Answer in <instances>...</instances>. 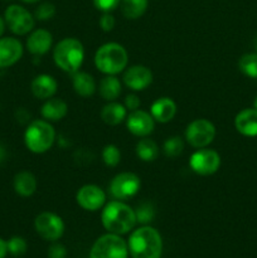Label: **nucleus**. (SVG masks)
I'll return each instance as SVG.
<instances>
[{"mask_svg": "<svg viewBox=\"0 0 257 258\" xmlns=\"http://www.w3.org/2000/svg\"><path fill=\"white\" fill-rule=\"evenodd\" d=\"M253 108H256L257 110V97L254 98V101H253Z\"/></svg>", "mask_w": 257, "mask_h": 258, "instance_id": "a19ab883", "label": "nucleus"}, {"mask_svg": "<svg viewBox=\"0 0 257 258\" xmlns=\"http://www.w3.org/2000/svg\"><path fill=\"white\" fill-rule=\"evenodd\" d=\"M148 9V0H122L121 12L127 19H138L143 17Z\"/></svg>", "mask_w": 257, "mask_h": 258, "instance_id": "a878e982", "label": "nucleus"}, {"mask_svg": "<svg viewBox=\"0 0 257 258\" xmlns=\"http://www.w3.org/2000/svg\"><path fill=\"white\" fill-rule=\"evenodd\" d=\"M136 214V221L139 223L144 224V226H148L151 221L155 217V211H154L153 204L150 203H143L138 207V209L135 211Z\"/></svg>", "mask_w": 257, "mask_h": 258, "instance_id": "c756f323", "label": "nucleus"}, {"mask_svg": "<svg viewBox=\"0 0 257 258\" xmlns=\"http://www.w3.org/2000/svg\"><path fill=\"white\" fill-rule=\"evenodd\" d=\"M55 14V7L52 4V3H43L35 10L34 18L38 20H49L54 17Z\"/></svg>", "mask_w": 257, "mask_h": 258, "instance_id": "2f4dec72", "label": "nucleus"}, {"mask_svg": "<svg viewBox=\"0 0 257 258\" xmlns=\"http://www.w3.org/2000/svg\"><path fill=\"white\" fill-rule=\"evenodd\" d=\"M141 180L135 173L123 171L113 176L110 183V194L117 201H126L140 190Z\"/></svg>", "mask_w": 257, "mask_h": 258, "instance_id": "9d476101", "label": "nucleus"}, {"mask_svg": "<svg viewBox=\"0 0 257 258\" xmlns=\"http://www.w3.org/2000/svg\"><path fill=\"white\" fill-rule=\"evenodd\" d=\"M176 113V103L169 97H160L153 102L150 107V115L155 121L166 123L174 118Z\"/></svg>", "mask_w": 257, "mask_h": 258, "instance_id": "6ab92c4d", "label": "nucleus"}, {"mask_svg": "<svg viewBox=\"0 0 257 258\" xmlns=\"http://www.w3.org/2000/svg\"><path fill=\"white\" fill-rule=\"evenodd\" d=\"M140 105H141L140 98H139V96H136L135 93H131V95H127L125 97V102H123V106H125L126 110H127V111L139 110Z\"/></svg>", "mask_w": 257, "mask_h": 258, "instance_id": "c9c22d12", "label": "nucleus"}, {"mask_svg": "<svg viewBox=\"0 0 257 258\" xmlns=\"http://www.w3.org/2000/svg\"><path fill=\"white\" fill-rule=\"evenodd\" d=\"M7 246H8V252L14 257L23 256V254H25V252H27L28 249L25 239L19 236L12 237V238L7 242Z\"/></svg>", "mask_w": 257, "mask_h": 258, "instance_id": "7c9ffc66", "label": "nucleus"}, {"mask_svg": "<svg viewBox=\"0 0 257 258\" xmlns=\"http://www.w3.org/2000/svg\"><path fill=\"white\" fill-rule=\"evenodd\" d=\"M127 247L133 258H161L163 238L155 228L143 226L130 234Z\"/></svg>", "mask_w": 257, "mask_h": 258, "instance_id": "f03ea898", "label": "nucleus"}, {"mask_svg": "<svg viewBox=\"0 0 257 258\" xmlns=\"http://www.w3.org/2000/svg\"><path fill=\"white\" fill-rule=\"evenodd\" d=\"M127 242L120 234L107 233L96 239L90 251V258H127Z\"/></svg>", "mask_w": 257, "mask_h": 258, "instance_id": "423d86ee", "label": "nucleus"}, {"mask_svg": "<svg viewBox=\"0 0 257 258\" xmlns=\"http://www.w3.org/2000/svg\"><path fill=\"white\" fill-rule=\"evenodd\" d=\"M256 47H257V42H256Z\"/></svg>", "mask_w": 257, "mask_h": 258, "instance_id": "79ce46f5", "label": "nucleus"}, {"mask_svg": "<svg viewBox=\"0 0 257 258\" xmlns=\"http://www.w3.org/2000/svg\"><path fill=\"white\" fill-rule=\"evenodd\" d=\"M123 83L133 91H144L153 82V72L145 66H131L123 73Z\"/></svg>", "mask_w": 257, "mask_h": 258, "instance_id": "4468645a", "label": "nucleus"}, {"mask_svg": "<svg viewBox=\"0 0 257 258\" xmlns=\"http://www.w3.org/2000/svg\"><path fill=\"white\" fill-rule=\"evenodd\" d=\"M7 253H8L7 242H5L3 238H0V258H5Z\"/></svg>", "mask_w": 257, "mask_h": 258, "instance_id": "e433bc0d", "label": "nucleus"}, {"mask_svg": "<svg viewBox=\"0 0 257 258\" xmlns=\"http://www.w3.org/2000/svg\"><path fill=\"white\" fill-rule=\"evenodd\" d=\"M164 154L168 158H176L180 155L184 150V143L181 138L179 136H171V138L166 139L165 143L163 145Z\"/></svg>", "mask_w": 257, "mask_h": 258, "instance_id": "cd10ccee", "label": "nucleus"}, {"mask_svg": "<svg viewBox=\"0 0 257 258\" xmlns=\"http://www.w3.org/2000/svg\"><path fill=\"white\" fill-rule=\"evenodd\" d=\"M234 127L243 136L253 138L257 136V110L244 108L237 113L234 118Z\"/></svg>", "mask_w": 257, "mask_h": 258, "instance_id": "a211bd4d", "label": "nucleus"}, {"mask_svg": "<svg viewBox=\"0 0 257 258\" xmlns=\"http://www.w3.org/2000/svg\"><path fill=\"white\" fill-rule=\"evenodd\" d=\"M55 140V130L47 120H34L24 133V143L29 151L43 154L49 150Z\"/></svg>", "mask_w": 257, "mask_h": 258, "instance_id": "39448f33", "label": "nucleus"}, {"mask_svg": "<svg viewBox=\"0 0 257 258\" xmlns=\"http://www.w3.org/2000/svg\"><path fill=\"white\" fill-rule=\"evenodd\" d=\"M54 63L67 73H76L85 59V48L76 38H65L55 44L53 50Z\"/></svg>", "mask_w": 257, "mask_h": 258, "instance_id": "20e7f679", "label": "nucleus"}, {"mask_svg": "<svg viewBox=\"0 0 257 258\" xmlns=\"http://www.w3.org/2000/svg\"><path fill=\"white\" fill-rule=\"evenodd\" d=\"M58 83L55 78L50 75H43L37 76L34 80L30 83V90L34 97L39 98V100H48V98L53 97L57 92Z\"/></svg>", "mask_w": 257, "mask_h": 258, "instance_id": "f3484780", "label": "nucleus"}, {"mask_svg": "<svg viewBox=\"0 0 257 258\" xmlns=\"http://www.w3.org/2000/svg\"><path fill=\"white\" fill-rule=\"evenodd\" d=\"M189 166L194 173L199 175H212L217 173L221 166V156L212 149H198L191 154L189 159Z\"/></svg>", "mask_w": 257, "mask_h": 258, "instance_id": "9b49d317", "label": "nucleus"}, {"mask_svg": "<svg viewBox=\"0 0 257 258\" xmlns=\"http://www.w3.org/2000/svg\"><path fill=\"white\" fill-rule=\"evenodd\" d=\"M76 201L85 211L96 212L106 204V193L95 184H86L78 189Z\"/></svg>", "mask_w": 257, "mask_h": 258, "instance_id": "f8f14e48", "label": "nucleus"}, {"mask_svg": "<svg viewBox=\"0 0 257 258\" xmlns=\"http://www.w3.org/2000/svg\"><path fill=\"white\" fill-rule=\"evenodd\" d=\"M102 226L108 233L126 234L136 226L135 209L131 208L122 201H111L103 206L101 213Z\"/></svg>", "mask_w": 257, "mask_h": 258, "instance_id": "f257e3e1", "label": "nucleus"}, {"mask_svg": "<svg viewBox=\"0 0 257 258\" xmlns=\"http://www.w3.org/2000/svg\"><path fill=\"white\" fill-rule=\"evenodd\" d=\"M4 30H5V20L0 17V38H2L3 34H4Z\"/></svg>", "mask_w": 257, "mask_h": 258, "instance_id": "4c0bfd02", "label": "nucleus"}, {"mask_svg": "<svg viewBox=\"0 0 257 258\" xmlns=\"http://www.w3.org/2000/svg\"><path fill=\"white\" fill-rule=\"evenodd\" d=\"M239 71L247 77L257 78V53H248L242 55L238 62Z\"/></svg>", "mask_w": 257, "mask_h": 258, "instance_id": "bb28decb", "label": "nucleus"}, {"mask_svg": "<svg viewBox=\"0 0 257 258\" xmlns=\"http://www.w3.org/2000/svg\"><path fill=\"white\" fill-rule=\"evenodd\" d=\"M13 185H14L15 193L27 198V197L33 196L37 190V178L30 171H20L14 176Z\"/></svg>", "mask_w": 257, "mask_h": 258, "instance_id": "4be33fe9", "label": "nucleus"}, {"mask_svg": "<svg viewBox=\"0 0 257 258\" xmlns=\"http://www.w3.org/2000/svg\"><path fill=\"white\" fill-rule=\"evenodd\" d=\"M37 233L45 241L55 242L65 233V223L59 216L52 212H43L38 214L34 221Z\"/></svg>", "mask_w": 257, "mask_h": 258, "instance_id": "1a4fd4ad", "label": "nucleus"}, {"mask_svg": "<svg viewBox=\"0 0 257 258\" xmlns=\"http://www.w3.org/2000/svg\"><path fill=\"white\" fill-rule=\"evenodd\" d=\"M4 156H5V153H4V149L2 148V146H0V161L3 160V159H4Z\"/></svg>", "mask_w": 257, "mask_h": 258, "instance_id": "58836bf2", "label": "nucleus"}, {"mask_svg": "<svg viewBox=\"0 0 257 258\" xmlns=\"http://www.w3.org/2000/svg\"><path fill=\"white\" fill-rule=\"evenodd\" d=\"M127 115V110L122 103L111 101L101 110V118L105 123L110 126H116L122 122Z\"/></svg>", "mask_w": 257, "mask_h": 258, "instance_id": "5701e85b", "label": "nucleus"}, {"mask_svg": "<svg viewBox=\"0 0 257 258\" xmlns=\"http://www.w3.org/2000/svg\"><path fill=\"white\" fill-rule=\"evenodd\" d=\"M98 91H100V95L103 100L108 101V102L115 101L121 93L120 80H118L116 76L106 75L105 77L100 81Z\"/></svg>", "mask_w": 257, "mask_h": 258, "instance_id": "b1692460", "label": "nucleus"}, {"mask_svg": "<svg viewBox=\"0 0 257 258\" xmlns=\"http://www.w3.org/2000/svg\"><path fill=\"white\" fill-rule=\"evenodd\" d=\"M120 3L121 0H93L95 7L103 13H110L111 10L117 8Z\"/></svg>", "mask_w": 257, "mask_h": 258, "instance_id": "473e14b6", "label": "nucleus"}, {"mask_svg": "<svg viewBox=\"0 0 257 258\" xmlns=\"http://www.w3.org/2000/svg\"><path fill=\"white\" fill-rule=\"evenodd\" d=\"M68 113V105L60 98H48L40 108V115L49 122H57L66 117Z\"/></svg>", "mask_w": 257, "mask_h": 258, "instance_id": "aec40b11", "label": "nucleus"}, {"mask_svg": "<svg viewBox=\"0 0 257 258\" xmlns=\"http://www.w3.org/2000/svg\"><path fill=\"white\" fill-rule=\"evenodd\" d=\"M53 44L52 33L45 29H35L27 39V48L32 54L43 55L49 52Z\"/></svg>", "mask_w": 257, "mask_h": 258, "instance_id": "dca6fc26", "label": "nucleus"}, {"mask_svg": "<svg viewBox=\"0 0 257 258\" xmlns=\"http://www.w3.org/2000/svg\"><path fill=\"white\" fill-rule=\"evenodd\" d=\"M126 126L133 135L138 138H146L150 135L155 127V120L149 112L143 110L131 111L126 117Z\"/></svg>", "mask_w": 257, "mask_h": 258, "instance_id": "ddd939ff", "label": "nucleus"}, {"mask_svg": "<svg viewBox=\"0 0 257 258\" xmlns=\"http://www.w3.org/2000/svg\"><path fill=\"white\" fill-rule=\"evenodd\" d=\"M48 258H67V249L63 244L53 243L48 248Z\"/></svg>", "mask_w": 257, "mask_h": 258, "instance_id": "f704fd0d", "label": "nucleus"}, {"mask_svg": "<svg viewBox=\"0 0 257 258\" xmlns=\"http://www.w3.org/2000/svg\"><path fill=\"white\" fill-rule=\"evenodd\" d=\"M23 55V44L13 37L0 38V68L14 66Z\"/></svg>", "mask_w": 257, "mask_h": 258, "instance_id": "2eb2a0df", "label": "nucleus"}, {"mask_svg": "<svg viewBox=\"0 0 257 258\" xmlns=\"http://www.w3.org/2000/svg\"><path fill=\"white\" fill-rule=\"evenodd\" d=\"M136 155L140 160L145 161V163H151L158 158L159 148L154 140L143 138L136 144Z\"/></svg>", "mask_w": 257, "mask_h": 258, "instance_id": "393cba45", "label": "nucleus"}, {"mask_svg": "<svg viewBox=\"0 0 257 258\" xmlns=\"http://www.w3.org/2000/svg\"><path fill=\"white\" fill-rule=\"evenodd\" d=\"M116 20L112 14L110 13H103L102 17L100 18V27L103 32H111L115 28Z\"/></svg>", "mask_w": 257, "mask_h": 258, "instance_id": "72a5a7b5", "label": "nucleus"}, {"mask_svg": "<svg viewBox=\"0 0 257 258\" xmlns=\"http://www.w3.org/2000/svg\"><path fill=\"white\" fill-rule=\"evenodd\" d=\"M72 86L75 92L81 97H90L96 92V81L92 75L86 72H76L73 73Z\"/></svg>", "mask_w": 257, "mask_h": 258, "instance_id": "412c9836", "label": "nucleus"}, {"mask_svg": "<svg viewBox=\"0 0 257 258\" xmlns=\"http://www.w3.org/2000/svg\"><path fill=\"white\" fill-rule=\"evenodd\" d=\"M216 138V126L206 118L191 121L185 130V139L190 146L196 149L207 148Z\"/></svg>", "mask_w": 257, "mask_h": 258, "instance_id": "0eeeda50", "label": "nucleus"}, {"mask_svg": "<svg viewBox=\"0 0 257 258\" xmlns=\"http://www.w3.org/2000/svg\"><path fill=\"white\" fill-rule=\"evenodd\" d=\"M4 20L10 32L17 35L28 34V33L32 32L35 24L34 17L25 8L15 4L7 8Z\"/></svg>", "mask_w": 257, "mask_h": 258, "instance_id": "6e6552de", "label": "nucleus"}, {"mask_svg": "<svg viewBox=\"0 0 257 258\" xmlns=\"http://www.w3.org/2000/svg\"><path fill=\"white\" fill-rule=\"evenodd\" d=\"M127 62V50L118 43H106L95 53V66L103 75L116 76L125 70Z\"/></svg>", "mask_w": 257, "mask_h": 258, "instance_id": "7ed1b4c3", "label": "nucleus"}, {"mask_svg": "<svg viewBox=\"0 0 257 258\" xmlns=\"http://www.w3.org/2000/svg\"><path fill=\"white\" fill-rule=\"evenodd\" d=\"M102 160L105 165L110 166V168L117 166L121 160V153L117 146L113 145V144L106 145L102 150Z\"/></svg>", "mask_w": 257, "mask_h": 258, "instance_id": "c85d7f7f", "label": "nucleus"}, {"mask_svg": "<svg viewBox=\"0 0 257 258\" xmlns=\"http://www.w3.org/2000/svg\"><path fill=\"white\" fill-rule=\"evenodd\" d=\"M24 3H28V4H34V3H38L39 0H23Z\"/></svg>", "mask_w": 257, "mask_h": 258, "instance_id": "ea45409f", "label": "nucleus"}]
</instances>
